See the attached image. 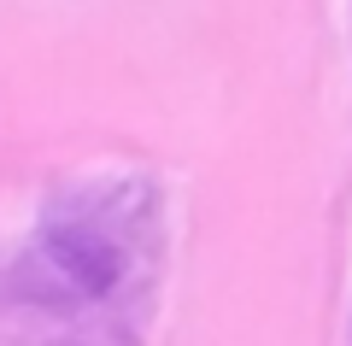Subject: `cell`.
Returning a JSON list of instances; mask_svg holds the SVG:
<instances>
[{
    "label": "cell",
    "mask_w": 352,
    "mask_h": 346,
    "mask_svg": "<svg viewBox=\"0 0 352 346\" xmlns=\"http://www.w3.org/2000/svg\"><path fill=\"white\" fill-rule=\"evenodd\" d=\"M41 264L53 282H65L71 294L100 299L106 288L124 276V247L106 235L100 223H53L41 235Z\"/></svg>",
    "instance_id": "6da1fadb"
}]
</instances>
